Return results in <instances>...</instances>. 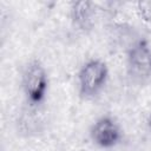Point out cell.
<instances>
[{"mask_svg": "<svg viewBox=\"0 0 151 151\" xmlns=\"http://www.w3.org/2000/svg\"><path fill=\"white\" fill-rule=\"evenodd\" d=\"M48 86V73L44 64L37 58L28 60L21 72V90L25 103L31 105H44Z\"/></svg>", "mask_w": 151, "mask_h": 151, "instance_id": "6da1fadb", "label": "cell"}, {"mask_svg": "<svg viewBox=\"0 0 151 151\" xmlns=\"http://www.w3.org/2000/svg\"><path fill=\"white\" fill-rule=\"evenodd\" d=\"M109 80L107 64L99 58L86 60L79 68L77 74L78 93L84 100L97 98L106 86Z\"/></svg>", "mask_w": 151, "mask_h": 151, "instance_id": "7a4b0ae2", "label": "cell"}, {"mask_svg": "<svg viewBox=\"0 0 151 151\" xmlns=\"http://www.w3.org/2000/svg\"><path fill=\"white\" fill-rule=\"evenodd\" d=\"M126 73L137 85L151 79V46L145 39L133 41L126 51Z\"/></svg>", "mask_w": 151, "mask_h": 151, "instance_id": "3957f363", "label": "cell"}, {"mask_svg": "<svg viewBox=\"0 0 151 151\" xmlns=\"http://www.w3.org/2000/svg\"><path fill=\"white\" fill-rule=\"evenodd\" d=\"M15 132L22 138H37L47 129V116L44 105L24 103L14 120Z\"/></svg>", "mask_w": 151, "mask_h": 151, "instance_id": "277c9868", "label": "cell"}, {"mask_svg": "<svg viewBox=\"0 0 151 151\" xmlns=\"http://www.w3.org/2000/svg\"><path fill=\"white\" fill-rule=\"evenodd\" d=\"M88 136L97 147L109 150L123 142L124 132L116 118L110 114H104L91 125Z\"/></svg>", "mask_w": 151, "mask_h": 151, "instance_id": "5b68a950", "label": "cell"}, {"mask_svg": "<svg viewBox=\"0 0 151 151\" xmlns=\"http://www.w3.org/2000/svg\"><path fill=\"white\" fill-rule=\"evenodd\" d=\"M70 20L74 28L83 33H88L94 27L97 17V5L93 1H73L70 5Z\"/></svg>", "mask_w": 151, "mask_h": 151, "instance_id": "8992f818", "label": "cell"}, {"mask_svg": "<svg viewBox=\"0 0 151 151\" xmlns=\"http://www.w3.org/2000/svg\"><path fill=\"white\" fill-rule=\"evenodd\" d=\"M136 12L144 22L151 24V0L138 1L136 4Z\"/></svg>", "mask_w": 151, "mask_h": 151, "instance_id": "52a82bcc", "label": "cell"}, {"mask_svg": "<svg viewBox=\"0 0 151 151\" xmlns=\"http://www.w3.org/2000/svg\"><path fill=\"white\" fill-rule=\"evenodd\" d=\"M146 124H147V127H149V130L151 131V112L149 113V116H147V119H146Z\"/></svg>", "mask_w": 151, "mask_h": 151, "instance_id": "ba28073f", "label": "cell"}]
</instances>
